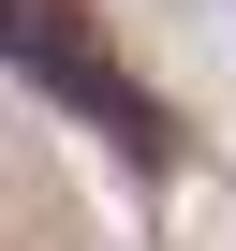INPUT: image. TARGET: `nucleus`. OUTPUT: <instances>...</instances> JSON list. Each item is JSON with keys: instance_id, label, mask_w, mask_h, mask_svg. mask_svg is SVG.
Returning <instances> with one entry per match:
<instances>
[{"instance_id": "nucleus-1", "label": "nucleus", "mask_w": 236, "mask_h": 251, "mask_svg": "<svg viewBox=\"0 0 236 251\" xmlns=\"http://www.w3.org/2000/svg\"><path fill=\"white\" fill-rule=\"evenodd\" d=\"M0 45H15V59H30V74H45L59 103H74V118H103V133L133 148V163H163V148H177V133H163V103H148L133 74H118V59H89V45H74L59 15H45V0H0Z\"/></svg>"}]
</instances>
